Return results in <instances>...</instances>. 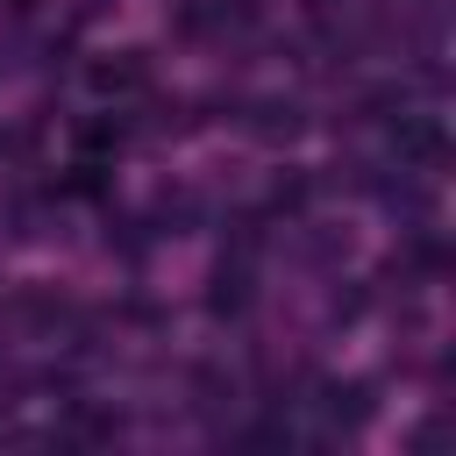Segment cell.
I'll use <instances>...</instances> for the list:
<instances>
[{"mask_svg": "<svg viewBox=\"0 0 456 456\" xmlns=\"http://www.w3.org/2000/svg\"><path fill=\"white\" fill-rule=\"evenodd\" d=\"M370 406H378V399H370V385H363V378L328 385V420H335V428H363V420H370Z\"/></svg>", "mask_w": 456, "mask_h": 456, "instance_id": "4", "label": "cell"}, {"mask_svg": "<svg viewBox=\"0 0 456 456\" xmlns=\"http://www.w3.org/2000/svg\"><path fill=\"white\" fill-rule=\"evenodd\" d=\"M249 299H256V285H249V256L214 264V292H207V306H214V314H242Z\"/></svg>", "mask_w": 456, "mask_h": 456, "instance_id": "2", "label": "cell"}, {"mask_svg": "<svg viewBox=\"0 0 456 456\" xmlns=\"http://www.w3.org/2000/svg\"><path fill=\"white\" fill-rule=\"evenodd\" d=\"M142 78H150V57H142V50H107V57H93V64H86V86H93V93H107V100L142 93Z\"/></svg>", "mask_w": 456, "mask_h": 456, "instance_id": "1", "label": "cell"}, {"mask_svg": "<svg viewBox=\"0 0 456 456\" xmlns=\"http://www.w3.org/2000/svg\"><path fill=\"white\" fill-rule=\"evenodd\" d=\"M7 7H36V0H7Z\"/></svg>", "mask_w": 456, "mask_h": 456, "instance_id": "7", "label": "cell"}, {"mask_svg": "<svg viewBox=\"0 0 456 456\" xmlns=\"http://www.w3.org/2000/svg\"><path fill=\"white\" fill-rule=\"evenodd\" d=\"M249 135L292 142V135H299V107H292V100H256V107H249Z\"/></svg>", "mask_w": 456, "mask_h": 456, "instance_id": "3", "label": "cell"}, {"mask_svg": "<svg viewBox=\"0 0 456 456\" xmlns=\"http://www.w3.org/2000/svg\"><path fill=\"white\" fill-rule=\"evenodd\" d=\"M121 135H128L121 121H93V128H86V150H121Z\"/></svg>", "mask_w": 456, "mask_h": 456, "instance_id": "6", "label": "cell"}, {"mask_svg": "<svg viewBox=\"0 0 456 456\" xmlns=\"http://www.w3.org/2000/svg\"><path fill=\"white\" fill-rule=\"evenodd\" d=\"M171 28H178V36H200V28H207V7H200V0H178Z\"/></svg>", "mask_w": 456, "mask_h": 456, "instance_id": "5", "label": "cell"}]
</instances>
